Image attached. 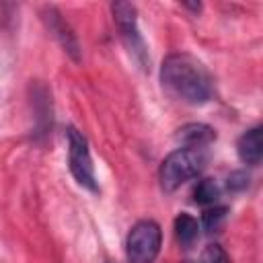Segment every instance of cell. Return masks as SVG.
I'll list each match as a JSON object with an SVG mask.
<instances>
[{
  "label": "cell",
  "instance_id": "cell-5",
  "mask_svg": "<svg viewBox=\"0 0 263 263\" xmlns=\"http://www.w3.org/2000/svg\"><path fill=\"white\" fill-rule=\"evenodd\" d=\"M111 12H113V21L127 45V49L134 53V58L146 66V45L142 41L140 29H138V12L136 6L132 2H113L111 4Z\"/></svg>",
  "mask_w": 263,
  "mask_h": 263
},
{
  "label": "cell",
  "instance_id": "cell-11",
  "mask_svg": "<svg viewBox=\"0 0 263 263\" xmlns=\"http://www.w3.org/2000/svg\"><path fill=\"white\" fill-rule=\"evenodd\" d=\"M226 216H228V208L226 205H212V208H208L205 212H203V216H201V226H203V230L205 232H218L222 226H224V222H226Z\"/></svg>",
  "mask_w": 263,
  "mask_h": 263
},
{
  "label": "cell",
  "instance_id": "cell-8",
  "mask_svg": "<svg viewBox=\"0 0 263 263\" xmlns=\"http://www.w3.org/2000/svg\"><path fill=\"white\" fill-rule=\"evenodd\" d=\"M177 140L183 142L185 148H205L216 140V134L205 123H187L177 132Z\"/></svg>",
  "mask_w": 263,
  "mask_h": 263
},
{
  "label": "cell",
  "instance_id": "cell-9",
  "mask_svg": "<svg viewBox=\"0 0 263 263\" xmlns=\"http://www.w3.org/2000/svg\"><path fill=\"white\" fill-rule=\"evenodd\" d=\"M175 234H177V240L181 242L183 249H191L193 242L199 236V224H197V220L191 214L181 212L175 218Z\"/></svg>",
  "mask_w": 263,
  "mask_h": 263
},
{
  "label": "cell",
  "instance_id": "cell-6",
  "mask_svg": "<svg viewBox=\"0 0 263 263\" xmlns=\"http://www.w3.org/2000/svg\"><path fill=\"white\" fill-rule=\"evenodd\" d=\"M43 18L47 23V29L51 31V35L58 39V43L64 47V51L74 60L78 62L80 60V45H78V39L76 35L72 33V29L68 27V23L62 18V14L53 8V6H47L45 12H43Z\"/></svg>",
  "mask_w": 263,
  "mask_h": 263
},
{
  "label": "cell",
  "instance_id": "cell-3",
  "mask_svg": "<svg viewBox=\"0 0 263 263\" xmlns=\"http://www.w3.org/2000/svg\"><path fill=\"white\" fill-rule=\"evenodd\" d=\"M68 166H70V173H72L74 181L80 187H84V189H88L92 193L99 191V183H97V175H95V164H92L88 140L76 127L68 129Z\"/></svg>",
  "mask_w": 263,
  "mask_h": 263
},
{
  "label": "cell",
  "instance_id": "cell-10",
  "mask_svg": "<svg viewBox=\"0 0 263 263\" xmlns=\"http://www.w3.org/2000/svg\"><path fill=\"white\" fill-rule=\"evenodd\" d=\"M220 197V187L214 179H201L193 189V201L199 205H216Z\"/></svg>",
  "mask_w": 263,
  "mask_h": 263
},
{
  "label": "cell",
  "instance_id": "cell-13",
  "mask_svg": "<svg viewBox=\"0 0 263 263\" xmlns=\"http://www.w3.org/2000/svg\"><path fill=\"white\" fill-rule=\"evenodd\" d=\"M249 187V175L245 171H234L230 173V177L226 179V189L232 191V193H238V191H245Z\"/></svg>",
  "mask_w": 263,
  "mask_h": 263
},
{
  "label": "cell",
  "instance_id": "cell-1",
  "mask_svg": "<svg viewBox=\"0 0 263 263\" xmlns=\"http://www.w3.org/2000/svg\"><path fill=\"white\" fill-rule=\"evenodd\" d=\"M160 82L168 95L187 103L203 105L212 99V78L205 66L189 53H171L160 66Z\"/></svg>",
  "mask_w": 263,
  "mask_h": 263
},
{
  "label": "cell",
  "instance_id": "cell-12",
  "mask_svg": "<svg viewBox=\"0 0 263 263\" xmlns=\"http://www.w3.org/2000/svg\"><path fill=\"white\" fill-rule=\"evenodd\" d=\"M199 263H232L228 253L220 247V245H208L203 251H201V257H199Z\"/></svg>",
  "mask_w": 263,
  "mask_h": 263
},
{
  "label": "cell",
  "instance_id": "cell-4",
  "mask_svg": "<svg viewBox=\"0 0 263 263\" xmlns=\"http://www.w3.org/2000/svg\"><path fill=\"white\" fill-rule=\"evenodd\" d=\"M160 245L162 232L154 220L136 222L125 240V253L129 263H152L160 253Z\"/></svg>",
  "mask_w": 263,
  "mask_h": 263
},
{
  "label": "cell",
  "instance_id": "cell-2",
  "mask_svg": "<svg viewBox=\"0 0 263 263\" xmlns=\"http://www.w3.org/2000/svg\"><path fill=\"white\" fill-rule=\"evenodd\" d=\"M208 158L203 148H177L173 150L160 164L158 171V181L162 191L173 193L175 189H179L181 185H185L187 181L195 179L203 166H205Z\"/></svg>",
  "mask_w": 263,
  "mask_h": 263
},
{
  "label": "cell",
  "instance_id": "cell-7",
  "mask_svg": "<svg viewBox=\"0 0 263 263\" xmlns=\"http://www.w3.org/2000/svg\"><path fill=\"white\" fill-rule=\"evenodd\" d=\"M236 152H238V158L249 166H257L261 162V156H263V132H261L259 125L251 127L249 132H245L238 138Z\"/></svg>",
  "mask_w": 263,
  "mask_h": 263
}]
</instances>
